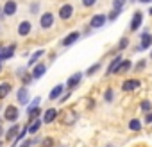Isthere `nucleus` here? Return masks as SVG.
<instances>
[{
  "label": "nucleus",
  "mask_w": 152,
  "mask_h": 147,
  "mask_svg": "<svg viewBox=\"0 0 152 147\" xmlns=\"http://www.w3.org/2000/svg\"><path fill=\"white\" fill-rule=\"evenodd\" d=\"M54 24H56V16H54V13H50V11L41 13V16H39V27H41L43 31L52 29Z\"/></svg>",
  "instance_id": "f257e3e1"
},
{
  "label": "nucleus",
  "mask_w": 152,
  "mask_h": 147,
  "mask_svg": "<svg viewBox=\"0 0 152 147\" xmlns=\"http://www.w3.org/2000/svg\"><path fill=\"white\" fill-rule=\"evenodd\" d=\"M107 24V16L106 15H102V13H97V15H93L91 16V20H90V29L91 31H95V29H102L104 25Z\"/></svg>",
  "instance_id": "f03ea898"
},
{
  "label": "nucleus",
  "mask_w": 152,
  "mask_h": 147,
  "mask_svg": "<svg viewBox=\"0 0 152 147\" xmlns=\"http://www.w3.org/2000/svg\"><path fill=\"white\" fill-rule=\"evenodd\" d=\"M143 24V11H134L132 18H131V24H129V31L131 32H136Z\"/></svg>",
  "instance_id": "7ed1b4c3"
},
{
  "label": "nucleus",
  "mask_w": 152,
  "mask_h": 147,
  "mask_svg": "<svg viewBox=\"0 0 152 147\" xmlns=\"http://www.w3.org/2000/svg\"><path fill=\"white\" fill-rule=\"evenodd\" d=\"M83 77H84L83 72H75V74H72V76L68 77V81H66V88H68V90H75V88L81 85Z\"/></svg>",
  "instance_id": "20e7f679"
},
{
  "label": "nucleus",
  "mask_w": 152,
  "mask_h": 147,
  "mask_svg": "<svg viewBox=\"0 0 152 147\" xmlns=\"http://www.w3.org/2000/svg\"><path fill=\"white\" fill-rule=\"evenodd\" d=\"M140 49L141 50L152 49V32H148V29H145L140 36Z\"/></svg>",
  "instance_id": "39448f33"
},
{
  "label": "nucleus",
  "mask_w": 152,
  "mask_h": 147,
  "mask_svg": "<svg viewBox=\"0 0 152 147\" xmlns=\"http://www.w3.org/2000/svg\"><path fill=\"white\" fill-rule=\"evenodd\" d=\"M2 11L6 16H15L16 11H18V4H16V0H6L4 6H2Z\"/></svg>",
  "instance_id": "423d86ee"
},
{
  "label": "nucleus",
  "mask_w": 152,
  "mask_h": 147,
  "mask_svg": "<svg viewBox=\"0 0 152 147\" xmlns=\"http://www.w3.org/2000/svg\"><path fill=\"white\" fill-rule=\"evenodd\" d=\"M31 74H32V77H34V81H38V79H41L45 74H47V65L45 63H36L34 66H32V70H31Z\"/></svg>",
  "instance_id": "0eeeda50"
},
{
  "label": "nucleus",
  "mask_w": 152,
  "mask_h": 147,
  "mask_svg": "<svg viewBox=\"0 0 152 147\" xmlns=\"http://www.w3.org/2000/svg\"><path fill=\"white\" fill-rule=\"evenodd\" d=\"M18 117H20L18 108H16V106H13V104H9V106L6 108V111H4V118H6V120H9V122H16V120H18Z\"/></svg>",
  "instance_id": "6e6552de"
},
{
  "label": "nucleus",
  "mask_w": 152,
  "mask_h": 147,
  "mask_svg": "<svg viewBox=\"0 0 152 147\" xmlns=\"http://www.w3.org/2000/svg\"><path fill=\"white\" fill-rule=\"evenodd\" d=\"M72 16H73V6H72V4H63L61 9H59V18H61L63 22H66V20H70Z\"/></svg>",
  "instance_id": "1a4fd4ad"
},
{
  "label": "nucleus",
  "mask_w": 152,
  "mask_h": 147,
  "mask_svg": "<svg viewBox=\"0 0 152 147\" xmlns=\"http://www.w3.org/2000/svg\"><path fill=\"white\" fill-rule=\"evenodd\" d=\"M18 36H22V38H25V36H29L31 34V31H32V24L29 22V20H22L20 24H18Z\"/></svg>",
  "instance_id": "9d476101"
},
{
  "label": "nucleus",
  "mask_w": 152,
  "mask_h": 147,
  "mask_svg": "<svg viewBox=\"0 0 152 147\" xmlns=\"http://www.w3.org/2000/svg\"><path fill=\"white\" fill-rule=\"evenodd\" d=\"M16 101H18V104H22V106H29V88H27V86H22V88L16 92Z\"/></svg>",
  "instance_id": "9b49d317"
},
{
  "label": "nucleus",
  "mask_w": 152,
  "mask_h": 147,
  "mask_svg": "<svg viewBox=\"0 0 152 147\" xmlns=\"http://www.w3.org/2000/svg\"><path fill=\"white\" fill-rule=\"evenodd\" d=\"M79 38H81V32H79V31H72L68 36H64V38H63L61 45H63V47H72V45L77 41Z\"/></svg>",
  "instance_id": "f8f14e48"
},
{
  "label": "nucleus",
  "mask_w": 152,
  "mask_h": 147,
  "mask_svg": "<svg viewBox=\"0 0 152 147\" xmlns=\"http://www.w3.org/2000/svg\"><path fill=\"white\" fill-rule=\"evenodd\" d=\"M124 61V56H115L113 57V61L109 63V66H107V72H106V76H111V74H116V70H118V66H120V63Z\"/></svg>",
  "instance_id": "ddd939ff"
},
{
  "label": "nucleus",
  "mask_w": 152,
  "mask_h": 147,
  "mask_svg": "<svg viewBox=\"0 0 152 147\" xmlns=\"http://www.w3.org/2000/svg\"><path fill=\"white\" fill-rule=\"evenodd\" d=\"M140 79H127V81H124V85H122V90L124 92H134V90H138L140 88Z\"/></svg>",
  "instance_id": "4468645a"
},
{
  "label": "nucleus",
  "mask_w": 152,
  "mask_h": 147,
  "mask_svg": "<svg viewBox=\"0 0 152 147\" xmlns=\"http://www.w3.org/2000/svg\"><path fill=\"white\" fill-rule=\"evenodd\" d=\"M18 133H20V126H18V124H13V126L4 133V136H6V140H7V142H13V140L18 136Z\"/></svg>",
  "instance_id": "2eb2a0df"
},
{
  "label": "nucleus",
  "mask_w": 152,
  "mask_h": 147,
  "mask_svg": "<svg viewBox=\"0 0 152 147\" xmlns=\"http://www.w3.org/2000/svg\"><path fill=\"white\" fill-rule=\"evenodd\" d=\"M63 93H64V85H56V86L50 90L48 99H50V101H56V99H59Z\"/></svg>",
  "instance_id": "dca6fc26"
},
{
  "label": "nucleus",
  "mask_w": 152,
  "mask_h": 147,
  "mask_svg": "<svg viewBox=\"0 0 152 147\" xmlns=\"http://www.w3.org/2000/svg\"><path fill=\"white\" fill-rule=\"evenodd\" d=\"M56 118H57V110H54V108H50L43 113V122L45 124H52Z\"/></svg>",
  "instance_id": "f3484780"
},
{
  "label": "nucleus",
  "mask_w": 152,
  "mask_h": 147,
  "mask_svg": "<svg viewBox=\"0 0 152 147\" xmlns=\"http://www.w3.org/2000/svg\"><path fill=\"white\" fill-rule=\"evenodd\" d=\"M15 50H16V45L15 43L9 45V47H4V50H2V61L4 59H11L15 56Z\"/></svg>",
  "instance_id": "a211bd4d"
},
{
  "label": "nucleus",
  "mask_w": 152,
  "mask_h": 147,
  "mask_svg": "<svg viewBox=\"0 0 152 147\" xmlns=\"http://www.w3.org/2000/svg\"><path fill=\"white\" fill-rule=\"evenodd\" d=\"M41 124H43V118H39V117H38V118H34V120L29 124V133H31V135L38 133V131H39V127H41Z\"/></svg>",
  "instance_id": "6ab92c4d"
},
{
  "label": "nucleus",
  "mask_w": 152,
  "mask_h": 147,
  "mask_svg": "<svg viewBox=\"0 0 152 147\" xmlns=\"http://www.w3.org/2000/svg\"><path fill=\"white\" fill-rule=\"evenodd\" d=\"M131 68H132V63H131V59H124V61L120 63V66H118V70H116V74H124V72H131Z\"/></svg>",
  "instance_id": "aec40b11"
},
{
  "label": "nucleus",
  "mask_w": 152,
  "mask_h": 147,
  "mask_svg": "<svg viewBox=\"0 0 152 147\" xmlns=\"http://www.w3.org/2000/svg\"><path fill=\"white\" fill-rule=\"evenodd\" d=\"M45 54V50L43 49H39V50H36V52H32V56H31V59H29V66H34L38 61H39V57Z\"/></svg>",
  "instance_id": "412c9836"
},
{
  "label": "nucleus",
  "mask_w": 152,
  "mask_h": 147,
  "mask_svg": "<svg viewBox=\"0 0 152 147\" xmlns=\"http://www.w3.org/2000/svg\"><path fill=\"white\" fill-rule=\"evenodd\" d=\"M9 93H11V85L9 83H2V85H0V101L6 99Z\"/></svg>",
  "instance_id": "4be33fe9"
},
{
  "label": "nucleus",
  "mask_w": 152,
  "mask_h": 147,
  "mask_svg": "<svg viewBox=\"0 0 152 147\" xmlns=\"http://www.w3.org/2000/svg\"><path fill=\"white\" fill-rule=\"evenodd\" d=\"M20 77H22V85H23V86H29V85H31V83L34 81L32 74H31V72H27V70H23V74H22Z\"/></svg>",
  "instance_id": "5701e85b"
},
{
  "label": "nucleus",
  "mask_w": 152,
  "mask_h": 147,
  "mask_svg": "<svg viewBox=\"0 0 152 147\" xmlns=\"http://www.w3.org/2000/svg\"><path fill=\"white\" fill-rule=\"evenodd\" d=\"M39 115H41L39 106H36V108H29V110H27V117H29V120H34V118H38Z\"/></svg>",
  "instance_id": "b1692460"
},
{
  "label": "nucleus",
  "mask_w": 152,
  "mask_h": 147,
  "mask_svg": "<svg viewBox=\"0 0 152 147\" xmlns=\"http://www.w3.org/2000/svg\"><path fill=\"white\" fill-rule=\"evenodd\" d=\"M27 133H29V126H23V129H20L18 136L13 140V147H16V143H18V142H22V140L25 138V135H27Z\"/></svg>",
  "instance_id": "393cba45"
},
{
  "label": "nucleus",
  "mask_w": 152,
  "mask_h": 147,
  "mask_svg": "<svg viewBox=\"0 0 152 147\" xmlns=\"http://www.w3.org/2000/svg\"><path fill=\"white\" fill-rule=\"evenodd\" d=\"M122 13H124V9H113V7H111V11H109V15H107V22H115Z\"/></svg>",
  "instance_id": "a878e982"
},
{
  "label": "nucleus",
  "mask_w": 152,
  "mask_h": 147,
  "mask_svg": "<svg viewBox=\"0 0 152 147\" xmlns=\"http://www.w3.org/2000/svg\"><path fill=\"white\" fill-rule=\"evenodd\" d=\"M39 9H41L39 0H34V2H31V6H29V13H31V15H38Z\"/></svg>",
  "instance_id": "bb28decb"
},
{
  "label": "nucleus",
  "mask_w": 152,
  "mask_h": 147,
  "mask_svg": "<svg viewBox=\"0 0 152 147\" xmlns=\"http://www.w3.org/2000/svg\"><path fill=\"white\" fill-rule=\"evenodd\" d=\"M129 129H131V131H140V129H141V120H138V118L129 120Z\"/></svg>",
  "instance_id": "cd10ccee"
},
{
  "label": "nucleus",
  "mask_w": 152,
  "mask_h": 147,
  "mask_svg": "<svg viewBox=\"0 0 152 147\" xmlns=\"http://www.w3.org/2000/svg\"><path fill=\"white\" fill-rule=\"evenodd\" d=\"M125 4H127V0H113V2H111V7H113V9H124Z\"/></svg>",
  "instance_id": "c85d7f7f"
},
{
  "label": "nucleus",
  "mask_w": 152,
  "mask_h": 147,
  "mask_svg": "<svg viewBox=\"0 0 152 147\" xmlns=\"http://www.w3.org/2000/svg\"><path fill=\"white\" fill-rule=\"evenodd\" d=\"M113 97H115L113 88H107V90L104 92V101H106V102H111V101H113Z\"/></svg>",
  "instance_id": "c756f323"
},
{
  "label": "nucleus",
  "mask_w": 152,
  "mask_h": 147,
  "mask_svg": "<svg viewBox=\"0 0 152 147\" xmlns=\"http://www.w3.org/2000/svg\"><path fill=\"white\" fill-rule=\"evenodd\" d=\"M100 66H102L100 63H95V65H91V66L86 70V76H93V74H95L97 70H100Z\"/></svg>",
  "instance_id": "7c9ffc66"
},
{
  "label": "nucleus",
  "mask_w": 152,
  "mask_h": 147,
  "mask_svg": "<svg viewBox=\"0 0 152 147\" xmlns=\"http://www.w3.org/2000/svg\"><path fill=\"white\" fill-rule=\"evenodd\" d=\"M75 120H77V115H75V111H70L68 118H64V124H66V126H72Z\"/></svg>",
  "instance_id": "2f4dec72"
},
{
  "label": "nucleus",
  "mask_w": 152,
  "mask_h": 147,
  "mask_svg": "<svg viewBox=\"0 0 152 147\" xmlns=\"http://www.w3.org/2000/svg\"><path fill=\"white\" fill-rule=\"evenodd\" d=\"M145 66H147V61H145V59H140V61L134 65V72H141V70H145Z\"/></svg>",
  "instance_id": "473e14b6"
},
{
  "label": "nucleus",
  "mask_w": 152,
  "mask_h": 147,
  "mask_svg": "<svg viewBox=\"0 0 152 147\" xmlns=\"http://www.w3.org/2000/svg\"><path fill=\"white\" fill-rule=\"evenodd\" d=\"M127 47H129V38L124 36V38L120 40V43H118V50H124V49H127Z\"/></svg>",
  "instance_id": "72a5a7b5"
},
{
  "label": "nucleus",
  "mask_w": 152,
  "mask_h": 147,
  "mask_svg": "<svg viewBox=\"0 0 152 147\" xmlns=\"http://www.w3.org/2000/svg\"><path fill=\"white\" fill-rule=\"evenodd\" d=\"M140 108H141V111H145V113H148V111H152V104H150L148 101H143Z\"/></svg>",
  "instance_id": "f704fd0d"
},
{
  "label": "nucleus",
  "mask_w": 152,
  "mask_h": 147,
  "mask_svg": "<svg viewBox=\"0 0 152 147\" xmlns=\"http://www.w3.org/2000/svg\"><path fill=\"white\" fill-rule=\"evenodd\" d=\"M81 4H83V7H93L97 4V0H81Z\"/></svg>",
  "instance_id": "c9c22d12"
},
{
  "label": "nucleus",
  "mask_w": 152,
  "mask_h": 147,
  "mask_svg": "<svg viewBox=\"0 0 152 147\" xmlns=\"http://www.w3.org/2000/svg\"><path fill=\"white\" fill-rule=\"evenodd\" d=\"M39 102H41V97H36L32 102H29V108H36V106H39Z\"/></svg>",
  "instance_id": "e433bc0d"
},
{
  "label": "nucleus",
  "mask_w": 152,
  "mask_h": 147,
  "mask_svg": "<svg viewBox=\"0 0 152 147\" xmlns=\"http://www.w3.org/2000/svg\"><path fill=\"white\" fill-rule=\"evenodd\" d=\"M52 143H54V140H52V138H45V140H43V147H50Z\"/></svg>",
  "instance_id": "4c0bfd02"
},
{
  "label": "nucleus",
  "mask_w": 152,
  "mask_h": 147,
  "mask_svg": "<svg viewBox=\"0 0 152 147\" xmlns=\"http://www.w3.org/2000/svg\"><path fill=\"white\" fill-rule=\"evenodd\" d=\"M145 122H147V124H152V111H148V113L145 115Z\"/></svg>",
  "instance_id": "58836bf2"
},
{
  "label": "nucleus",
  "mask_w": 152,
  "mask_h": 147,
  "mask_svg": "<svg viewBox=\"0 0 152 147\" xmlns=\"http://www.w3.org/2000/svg\"><path fill=\"white\" fill-rule=\"evenodd\" d=\"M138 2H141V4H152V0H138Z\"/></svg>",
  "instance_id": "ea45409f"
},
{
  "label": "nucleus",
  "mask_w": 152,
  "mask_h": 147,
  "mask_svg": "<svg viewBox=\"0 0 152 147\" xmlns=\"http://www.w3.org/2000/svg\"><path fill=\"white\" fill-rule=\"evenodd\" d=\"M6 18V15H4V11H2V7H0V20H4Z\"/></svg>",
  "instance_id": "a19ab883"
},
{
  "label": "nucleus",
  "mask_w": 152,
  "mask_h": 147,
  "mask_svg": "<svg viewBox=\"0 0 152 147\" xmlns=\"http://www.w3.org/2000/svg\"><path fill=\"white\" fill-rule=\"evenodd\" d=\"M48 59H50V63H52V61H56V54H50V56H48Z\"/></svg>",
  "instance_id": "79ce46f5"
},
{
  "label": "nucleus",
  "mask_w": 152,
  "mask_h": 147,
  "mask_svg": "<svg viewBox=\"0 0 152 147\" xmlns=\"http://www.w3.org/2000/svg\"><path fill=\"white\" fill-rule=\"evenodd\" d=\"M148 15H150V16H152V6H150V9H148Z\"/></svg>",
  "instance_id": "37998d69"
},
{
  "label": "nucleus",
  "mask_w": 152,
  "mask_h": 147,
  "mask_svg": "<svg viewBox=\"0 0 152 147\" xmlns=\"http://www.w3.org/2000/svg\"><path fill=\"white\" fill-rule=\"evenodd\" d=\"M2 135H4V129H2V127H0V136H2Z\"/></svg>",
  "instance_id": "c03bdc74"
},
{
  "label": "nucleus",
  "mask_w": 152,
  "mask_h": 147,
  "mask_svg": "<svg viewBox=\"0 0 152 147\" xmlns=\"http://www.w3.org/2000/svg\"><path fill=\"white\" fill-rule=\"evenodd\" d=\"M150 59H152V49H150Z\"/></svg>",
  "instance_id": "a18cd8bd"
},
{
  "label": "nucleus",
  "mask_w": 152,
  "mask_h": 147,
  "mask_svg": "<svg viewBox=\"0 0 152 147\" xmlns=\"http://www.w3.org/2000/svg\"><path fill=\"white\" fill-rule=\"evenodd\" d=\"M22 147H23V145H22Z\"/></svg>",
  "instance_id": "49530a36"
}]
</instances>
